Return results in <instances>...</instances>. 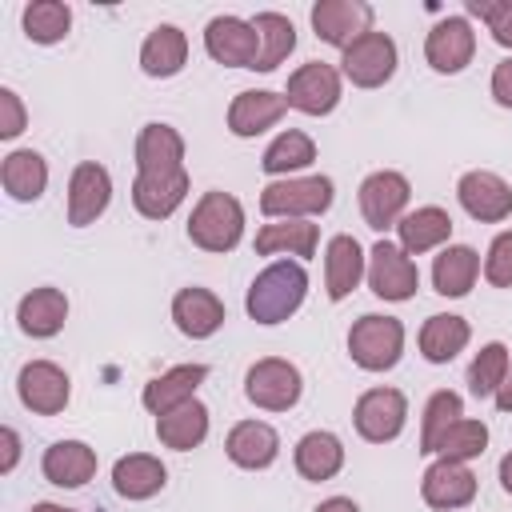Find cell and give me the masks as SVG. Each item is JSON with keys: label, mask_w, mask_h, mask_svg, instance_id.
<instances>
[{"label": "cell", "mask_w": 512, "mask_h": 512, "mask_svg": "<svg viewBox=\"0 0 512 512\" xmlns=\"http://www.w3.org/2000/svg\"><path fill=\"white\" fill-rule=\"evenodd\" d=\"M308 296V272L300 260H276L264 272H256V280L248 284L244 308L256 324H284L288 316L300 312Z\"/></svg>", "instance_id": "6da1fadb"}, {"label": "cell", "mask_w": 512, "mask_h": 512, "mask_svg": "<svg viewBox=\"0 0 512 512\" xmlns=\"http://www.w3.org/2000/svg\"><path fill=\"white\" fill-rule=\"evenodd\" d=\"M332 196H336L332 176H284L264 184L260 212L268 220H312L332 208Z\"/></svg>", "instance_id": "7a4b0ae2"}, {"label": "cell", "mask_w": 512, "mask_h": 512, "mask_svg": "<svg viewBox=\"0 0 512 512\" xmlns=\"http://www.w3.org/2000/svg\"><path fill=\"white\" fill-rule=\"evenodd\" d=\"M244 236V204L232 192H204L188 216V240L204 252H232Z\"/></svg>", "instance_id": "3957f363"}, {"label": "cell", "mask_w": 512, "mask_h": 512, "mask_svg": "<svg viewBox=\"0 0 512 512\" xmlns=\"http://www.w3.org/2000/svg\"><path fill=\"white\" fill-rule=\"evenodd\" d=\"M348 356L364 372H388L404 356V324L396 316L368 312L348 328Z\"/></svg>", "instance_id": "277c9868"}, {"label": "cell", "mask_w": 512, "mask_h": 512, "mask_svg": "<svg viewBox=\"0 0 512 512\" xmlns=\"http://www.w3.org/2000/svg\"><path fill=\"white\" fill-rule=\"evenodd\" d=\"M300 392H304V376L292 360H280V356H264L248 368L244 376V396L264 408V412H288L300 404Z\"/></svg>", "instance_id": "5b68a950"}, {"label": "cell", "mask_w": 512, "mask_h": 512, "mask_svg": "<svg viewBox=\"0 0 512 512\" xmlns=\"http://www.w3.org/2000/svg\"><path fill=\"white\" fill-rule=\"evenodd\" d=\"M368 288L380 300L404 304L420 288V268H416V260L396 240H376L372 252H368Z\"/></svg>", "instance_id": "8992f818"}, {"label": "cell", "mask_w": 512, "mask_h": 512, "mask_svg": "<svg viewBox=\"0 0 512 512\" xmlns=\"http://www.w3.org/2000/svg\"><path fill=\"white\" fill-rule=\"evenodd\" d=\"M396 40L388 32H364L340 52V76L352 80L356 88H380L396 72Z\"/></svg>", "instance_id": "52a82bcc"}, {"label": "cell", "mask_w": 512, "mask_h": 512, "mask_svg": "<svg viewBox=\"0 0 512 512\" xmlns=\"http://www.w3.org/2000/svg\"><path fill=\"white\" fill-rule=\"evenodd\" d=\"M408 196H412V184L404 172H392V168H380L372 176L360 180V212H364V224L372 232H388L404 220V208H408Z\"/></svg>", "instance_id": "ba28073f"}, {"label": "cell", "mask_w": 512, "mask_h": 512, "mask_svg": "<svg viewBox=\"0 0 512 512\" xmlns=\"http://www.w3.org/2000/svg\"><path fill=\"white\" fill-rule=\"evenodd\" d=\"M344 96V84H340V68L324 64V60H308L300 64L292 76H288V88H284V100L288 108L304 112V116H328Z\"/></svg>", "instance_id": "9c48e42d"}, {"label": "cell", "mask_w": 512, "mask_h": 512, "mask_svg": "<svg viewBox=\"0 0 512 512\" xmlns=\"http://www.w3.org/2000/svg\"><path fill=\"white\" fill-rule=\"evenodd\" d=\"M472 56H476V32H472V20L468 16H444L424 36V60L440 76L464 72L472 64Z\"/></svg>", "instance_id": "30bf717a"}, {"label": "cell", "mask_w": 512, "mask_h": 512, "mask_svg": "<svg viewBox=\"0 0 512 512\" xmlns=\"http://www.w3.org/2000/svg\"><path fill=\"white\" fill-rule=\"evenodd\" d=\"M408 420V400L400 388H368L356 408H352V424L368 444H388L404 432Z\"/></svg>", "instance_id": "8fae6325"}, {"label": "cell", "mask_w": 512, "mask_h": 512, "mask_svg": "<svg viewBox=\"0 0 512 512\" xmlns=\"http://www.w3.org/2000/svg\"><path fill=\"white\" fill-rule=\"evenodd\" d=\"M16 392H20V404L36 416H56L68 408V396H72V380L60 364L52 360H28L16 376Z\"/></svg>", "instance_id": "7c38bea8"}, {"label": "cell", "mask_w": 512, "mask_h": 512, "mask_svg": "<svg viewBox=\"0 0 512 512\" xmlns=\"http://www.w3.org/2000/svg\"><path fill=\"white\" fill-rule=\"evenodd\" d=\"M112 204V176L96 160H80L68 176V224L88 228L96 224Z\"/></svg>", "instance_id": "4fadbf2b"}, {"label": "cell", "mask_w": 512, "mask_h": 512, "mask_svg": "<svg viewBox=\"0 0 512 512\" xmlns=\"http://www.w3.org/2000/svg\"><path fill=\"white\" fill-rule=\"evenodd\" d=\"M456 200L480 224H500L512 216V184L484 168H472L456 180Z\"/></svg>", "instance_id": "5bb4252c"}, {"label": "cell", "mask_w": 512, "mask_h": 512, "mask_svg": "<svg viewBox=\"0 0 512 512\" xmlns=\"http://www.w3.org/2000/svg\"><path fill=\"white\" fill-rule=\"evenodd\" d=\"M204 52L216 64H228V68H256V60H260V36H256L252 20L212 16L208 28H204Z\"/></svg>", "instance_id": "9a60e30c"}, {"label": "cell", "mask_w": 512, "mask_h": 512, "mask_svg": "<svg viewBox=\"0 0 512 512\" xmlns=\"http://www.w3.org/2000/svg\"><path fill=\"white\" fill-rule=\"evenodd\" d=\"M312 32L332 48H348L364 32H372V4L364 0H316L312 4Z\"/></svg>", "instance_id": "2e32d148"}, {"label": "cell", "mask_w": 512, "mask_h": 512, "mask_svg": "<svg viewBox=\"0 0 512 512\" xmlns=\"http://www.w3.org/2000/svg\"><path fill=\"white\" fill-rule=\"evenodd\" d=\"M420 496L428 508L436 512H456V508H468L476 500V476L468 464L460 460H432L420 476Z\"/></svg>", "instance_id": "e0dca14e"}, {"label": "cell", "mask_w": 512, "mask_h": 512, "mask_svg": "<svg viewBox=\"0 0 512 512\" xmlns=\"http://www.w3.org/2000/svg\"><path fill=\"white\" fill-rule=\"evenodd\" d=\"M364 276H368V256H364L360 240L348 236V232H336L324 248V292H328V300L352 296Z\"/></svg>", "instance_id": "ac0fdd59"}, {"label": "cell", "mask_w": 512, "mask_h": 512, "mask_svg": "<svg viewBox=\"0 0 512 512\" xmlns=\"http://www.w3.org/2000/svg\"><path fill=\"white\" fill-rule=\"evenodd\" d=\"M172 320H176V328L188 340H208V336L220 332V324L228 320V312H224V300L212 288L192 284V288H180L172 296Z\"/></svg>", "instance_id": "d6986e66"}, {"label": "cell", "mask_w": 512, "mask_h": 512, "mask_svg": "<svg viewBox=\"0 0 512 512\" xmlns=\"http://www.w3.org/2000/svg\"><path fill=\"white\" fill-rule=\"evenodd\" d=\"M136 172L140 176H168L184 172V136L172 124H144L136 136Z\"/></svg>", "instance_id": "ffe728a7"}, {"label": "cell", "mask_w": 512, "mask_h": 512, "mask_svg": "<svg viewBox=\"0 0 512 512\" xmlns=\"http://www.w3.org/2000/svg\"><path fill=\"white\" fill-rule=\"evenodd\" d=\"M288 112L284 92H268V88H248L228 104V132L232 136H260L272 124H280V116Z\"/></svg>", "instance_id": "44dd1931"}, {"label": "cell", "mask_w": 512, "mask_h": 512, "mask_svg": "<svg viewBox=\"0 0 512 512\" xmlns=\"http://www.w3.org/2000/svg\"><path fill=\"white\" fill-rule=\"evenodd\" d=\"M204 380H208V368H204V364H176V368L152 376V380L144 384L140 400H144V408H148L152 416H164V412H172V408L196 400V388H200Z\"/></svg>", "instance_id": "7402d4cb"}, {"label": "cell", "mask_w": 512, "mask_h": 512, "mask_svg": "<svg viewBox=\"0 0 512 512\" xmlns=\"http://www.w3.org/2000/svg\"><path fill=\"white\" fill-rule=\"evenodd\" d=\"M224 452H228V460L236 468L260 472V468H268L280 456V436L264 420H240V424H232V432L224 440Z\"/></svg>", "instance_id": "603a6c76"}, {"label": "cell", "mask_w": 512, "mask_h": 512, "mask_svg": "<svg viewBox=\"0 0 512 512\" xmlns=\"http://www.w3.org/2000/svg\"><path fill=\"white\" fill-rule=\"evenodd\" d=\"M96 464V448H88L84 440H56L52 448H44L40 472L56 488H84L96 476Z\"/></svg>", "instance_id": "cb8c5ba5"}, {"label": "cell", "mask_w": 512, "mask_h": 512, "mask_svg": "<svg viewBox=\"0 0 512 512\" xmlns=\"http://www.w3.org/2000/svg\"><path fill=\"white\" fill-rule=\"evenodd\" d=\"M188 196V168L168 176H140L132 180V204L144 220H168Z\"/></svg>", "instance_id": "d4e9b609"}, {"label": "cell", "mask_w": 512, "mask_h": 512, "mask_svg": "<svg viewBox=\"0 0 512 512\" xmlns=\"http://www.w3.org/2000/svg\"><path fill=\"white\" fill-rule=\"evenodd\" d=\"M16 320H20V332H24V336L48 340V336H56V332L64 328V320H68V296H64L60 288H52V284L32 288V292L20 300Z\"/></svg>", "instance_id": "484cf974"}, {"label": "cell", "mask_w": 512, "mask_h": 512, "mask_svg": "<svg viewBox=\"0 0 512 512\" xmlns=\"http://www.w3.org/2000/svg\"><path fill=\"white\" fill-rule=\"evenodd\" d=\"M188 64V36L176 24H156L140 44V68L152 80H168Z\"/></svg>", "instance_id": "4316f807"}, {"label": "cell", "mask_w": 512, "mask_h": 512, "mask_svg": "<svg viewBox=\"0 0 512 512\" xmlns=\"http://www.w3.org/2000/svg\"><path fill=\"white\" fill-rule=\"evenodd\" d=\"M292 460H296V472H300L304 480L324 484V480H332V476L344 468V444H340L336 432L316 428V432H304V436L296 440Z\"/></svg>", "instance_id": "83f0119b"}, {"label": "cell", "mask_w": 512, "mask_h": 512, "mask_svg": "<svg viewBox=\"0 0 512 512\" xmlns=\"http://www.w3.org/2000/svg\"><path fill=\"white\" fill-rule=\"evenodd\" d=\"M468 340H472V328H468V320L456 316V312H436V316H428V320L420 324V356H424L428 364H448V360H456V356L468 348Z\"/></svg>", "instance_id": "f1b7e54d"}, {"label": "cell", "mask_w": 512, "mask_h": 512, "mask_svg": "<svg viewBox=\"0 0 512 512\" xmlns=\"http://www.w3.org/2000/svg\"><path fill=\"white\" fill-rule=\"evenodd\" d=\"M168 484V468L160 464V456L148 452H128L112 464V488L124 500H148Z\"/></svg>", "instance_id": "f546056e"}, {"label": "cell", "mask_w": 512, "mask_h": 512, "mask_svg": "<svg viewBox=\"0 0 512 512\" xmlns=\"http://www.w3.org/2000/svg\"><path fill=\"white\" fill-rule=\"evenodd\" d=\"M0 184H4V192H8L12 200L32 204V200H40L44 188H48V160H44L40 152H32V148H16V152H8L4 164H0Z\"/></svg>", "instance_id": "4dcf8cb0"}, {"label": "cell", "mask_w": 512, "mask_h": 512, "mask_svg": "<svg viewBox=\"0 0 512 512\" xmlns=\"http://www.w3.org/2000/svg\"><path fill=\"white\" fill-rule=\"evenodd\" d=\"M396 236H400V248H404L408 256H424V252L448 244V236H452V216H448L444 208H436V204H424V208H416V212H404V220L396 224Z\"/></svg>", "instance_id": "1f68e13d"}, {"label": "cell", "mask_w": 512, "mask_h": 512, "mask_svg": "<svg viewBox=\"0 0 512 512\" xmlns=\"http://www.w3.org/2000/svg\"><path fill=\"white\" fill-rule=\"evenodd\" d=\"M476 276H480V252L476 248H468V244L440 248L436 264H432V288L440 296H452V300L456 296H468L472 284H476Z\"/></svg>", "instance_id": "d6a6232c"}, {"label": "cell", "mask_w": 512, "mask_h": 512, "mask_svg": "<svg viewBox=\"0 0 512 512\" xmlns=\"http://www.w3.org/2000/svg\"><path fill=\"white\" fill-rule=\"evenodd\" d=\"M316 240H320V228L312 220H272L256 232V252L260 256H296V260H308L316 252Z\"/></svg>", "instance_id": "836d02e7"}, {"label": "cell", "mask_w": 512, "mask_h": 512, "mask_svg": "<svg viewBox=\"0 0 512 512\" xmlns=\"http://www.w3.org/2000/svg\"><path fill=\"white\" fill-rule=\"evenodd\" d=\"M156 436H160V444L172 448V452H192V448H200L204 436H208V408H204L200 400H188V404H180V408L156 416Z\"/></svg>", "instance_id": "e575fe53"}, {"label": "cell", "mask_w": 512, "mask_h": 512, "mask_svg": "<svg viewBox=\"0 0 512 512\" xmlns=\"http://www.w3.org/2000/svg\"><path fill=\"white\" fill-rule=\"evenodd\" d=\"M252 28L260 36V60H256V72H272L280 68L292 48H296V24L284 16V12H256L252 16Z\"/></svg>", "instance_id": "d590c367"}, {"label": "cell", "mask_w": 512, "mask_h": 512, "mask_svg": "<svg viewBox=\"0 0 512 512\" xmlns=\"http://www.w3.org/2000/svg\"><path fill=\"white\" fill-rule=\"evenodd\" d=\"M312 160H316V144H312V136L300 132V128H288V132H280V136L264 148L260 168H264L268 176H280V180H284V176L308 168Z\"/></svg>", "instance_id": "8d00e7d4"}, {"label": "cell", "mask_w": 512, "mask_h": 512, "mask_svg": "<svg viewBox=\"0 0 512 512\" xmlns=\"http://www.w3.org/2000/svg\"><path fill=\"white\" fill-rule=\"evenodd\" d=\"M456 420H464V400L452 388H436L424 404V424H420V452H440V440L456 428Z\"/></svg>", "instance_id": "74e56055"}, {"label": "cell", "mask_w": 512, "mask_h": 512, "mask_svg": "<svg viewBox=\"0 0 512 512\" xmlns=\"http://www.w3.org/2000/svg\"><path fill=\"white\" fill-rule=\"evenodd\" d=\"M20 20H24V36L32 44H60L72 28V8L64 0H32Z\"/></svg>", "instance_id": "f35d334b"}, {"label": "cell", "mask_w": 512, "mask_h": 512, "mask_svg": "<svg viewBox=\"0 0 512 512\" xmlns=\"http://www.w3.org/2000/svg\"><path fill=\"white\" fill-rule=\"evenodd\" d=\"M508 364H512V356H508V348L500 344V340H492V344H484L476 356H472V364H468V392L472 396H496L500 392V384H504V376H508Z\"/></svg>", "instance_id": "ab89813d"}, {"label": "cell", "mask_w": 512, "mask_h": 512, "mask_svg": "<svg viewBox=\"0 0 512 512\" xmlns=\"http://www.w3.org/2000/svg\"><path fill=\"white\" fill-rule=\"evenodd\" d=\"M484 448H488V424H484V420H468V416H464V420H456V428L440 440V452H436V456L468 464V460L484 456Z\"/></svg>", "instance_id": "60d3db41"}, {"label": "cell", "mask_w": 512, "mask_h": 512, "mask_svg": "<svg viewBox=\"0 0 512 512\" xmlns=\"http://www.w3.org/2000/svg\"><path fill=\"white\" fill-rule=\"evenodd\" d=\"M468 16L484 20L500 48H512V0H468Z\"/></svg>", "instance_id": "b9f144b4"}, {"label": "cell", "mask_w": 512, "mask_h": 512, "mask_svg": "<svg viewBox=\"0 0 512 512\" xmlns=\"http://www.w3.org/2000/svg\"><path fill=\"white\" fill-rule=\"evenodd\" d=\"M484 280H488L492 288H512V228L496 232V240L488 244Z\"/></svg>", "instance_id": "7bdbcfd3"}, {"label": "cell", "mask_w": 512, "mask_h": 512, "mask_svg": "<svg viewBox=\"0 0 512 512\" xmlns=\"http://www.w3.org/2000/svg\"><path fill=\"white\" fill-rule=\"evenodd\" d=\"M24 124H28V112H24L20 96L12 88H0V136L4 140H16L24 132Z\"/></svg>", "instance_id": "ee69618b"}, {"label": "cell", "mask_w": 512, "mask_h": 512, "mask_svg": "<svg viewBox=\"0 0 512 512\" xmlns=\"http://www.w3.org/2000/svg\"><path fill=\"white\" fill-rule=\"evenodd\" d=\"M488 88H492V100H496L500 108H512V56L492 68V84H488Z\"/></svg>", "instance_id": "f6af8a7d"}, {"label": "cell", "mask_w": 512, "mask_h": 512, "mask_svg": "<svg viewBox=\"0 0 512 512\" xmlns=\"http://www.w3.org/2000/svg\"><path fill=\"white\" fill-rule=\"evenodd\" d=\"M0 444H4V460H0V472L8 476L16 464H20V436H16V428H0Z\"/></svg>", "instance_id": "bcb514c9"}, {"label": "cell", "mask_w": 512, "mask_h": 512, "mask_svg": "<svg viewBox=\"0 0 512 512\" xmlns=\"http://www.w3.org/2000/svg\"><path fill=\"white\" fill-rule=\"evenodd\" d=\"M312 512H360V504L348 500V496H328V500H320Z\"/></svg>", "instance_id": "7dc6e473"}, {"label": "cell", "mask_w": 512, "mask_h": 512, "mask_svg": "<svg viewBox=\"0 0 512 512\" xmlns=\"http://www.w3.org/2000/svg\"><path fill=\"white\" fill-rule=\"evenodd\" d=\"M492 400H496L500 412H512V364H508V376H504V384H500V392Z\"/></svg>", "instance_id": "c3c4849f"}, {"label": "cell", "mask_w": 512, "mask_h": 512, "mask_svg": "<svg viewBox=\"0 0 512 512\" xmlns=\"http://www.w3.org/2000/svg\"><path fill=\"white\" fill-rule=\"evenodd\" d=\"M500 488H504V492L512 496V452H508V456L500 460Z\"/></svg>", "instance_id": "681fc988"}, {"label": "cell", "mask_w": 512, "mask_h": 512, "mask_svg": "<svg viewBox=\"0 0 512 512\" xmlns=\"http://www.w3.org/2000/svg\"><path fill=\"white\" fill-rule=\"evenodd\" d=\"M28 512H76V508H64V504H52V500H40V504H32Z\"/></svg>", "instance_id": "f907efd6"}]
</instances>
